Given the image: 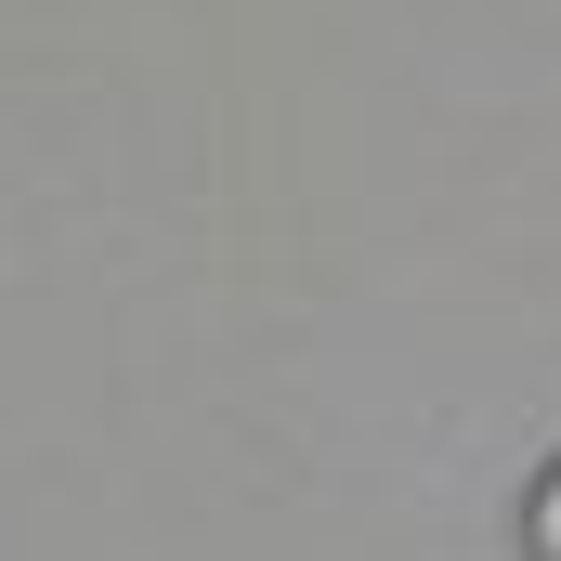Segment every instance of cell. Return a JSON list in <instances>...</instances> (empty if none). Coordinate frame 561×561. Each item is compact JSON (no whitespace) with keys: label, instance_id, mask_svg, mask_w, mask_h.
<instances>
[{"label":"cell","instance_id":"1","mask_svg":"<svg viewBox=\"0 0 561 561\" xmlns=\"http://www.w3.org/2000/svg\"><path fill=\"white\" fill-rule=\"evenodd\" d=\"M523 549H536V561H561V470L523 496Z\"/></svg>","mask_w":561,"mask_h":561}]
</instances>
